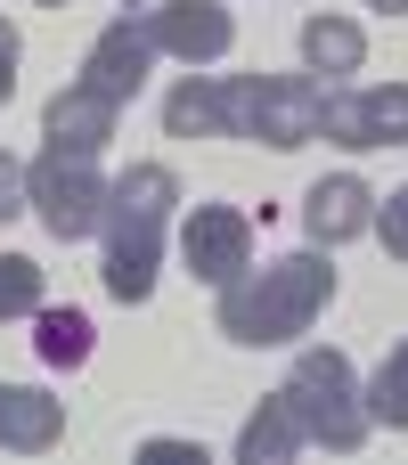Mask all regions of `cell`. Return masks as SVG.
Masks as SVG:
<instances>
[{
    "instance_id": "1",
    "label": "cell",
    "mask_w": 408,
    "mask_h": 465,
    "mask_svg": "<svg viewBox=\"0 0 408 465\" xmlns=\"http://www.w3.org/2000/svg\"><path fill=\"white\" fill-rule=\"evenodd\" d=\"M327 302H335V262H327V245H311V253H278V262H262V270L245 262V270L221 286L213 327H221L229 343H245V351H270V343H303Z\"/></svg>"
},
{
    "instance_id": "2",
    "label": "cell",
    "mask_w": 408,
    "mask_h": 465,
    "mask_svg": "<svg viewBox=\"0 0 408 465\" xmlns=\"http://www.w3.org/2000/svg\"><path fill=\"white\" fill-rule=\"evenodd\" d=\"M172 204H180V180L172 163H131L123 180H106V294L114 302H147L155 294V262H164V237H172Z\"/></svg>"
},
{
    "instance_id": "3",
    "label": "cell",
    "mask_w": 408,
    "mask_h": 465,
    "mask_svg": "<svg viewBox=\"0 0 408 465\" xmlns=\"http://www.w3.org/2000/svg\"><path fill=\"white\" fill-rule=\"evenodd\" d=\"M278 401L294 409V425H303V441H311V450L352 458V450L376 433V417H368V401H360V376H352V360H343L335 343H311V351L286 368Z\"/></svg>"
},
{
    "instance_id": "4",
    "label": "cell",
    "mask_w": 408,
    "mask_h": 465,
    "mask_svg": "<svg viewBox=\"0 0 408 465\" xmlns=\"http://www.w3.org/2000/svg\"><path fill=\"white\" fill-rule=\"evenodd\" d=\"M221 106H229V139L294 155L319 139L327 82H311V74H221Z\"/></svg>"
},
{
    "instance_id": "5",
    "label": "cell",
    "mask_w": 408,
    "mask_h": 465,
    "mask_svg": "<svg viewBox=\"0 0 408 465\" xmlns=\"http://www.w3.org/2000/svg\"><path fill=\"white\" fill-rule=\"evenodd\" d=\"M25 204L41 213V229H49L57 245L90 237L98 213H106V172H98V155H57V147H41V163H25Z\"/></svg>"
},
{
    "instance_id": "6",
    "label": "cell",
    "mask_w": 408,
    "mask_h": 465,
    "mask_svg": "<svg viewBox=\"0 0 408 465\" xmlns=\"http://www.w3.org/2000/svg\"><path fill=\"white\" fill-rule=\"evenodd\" d=\"M319 139L368 155V147H408V82H368V90H327Z\"/></svg>"
},
{
    "instance_id": "7",
    "label": "cell",
    "mask_w": 408,
    "mask_h": 465,
    "mask_svg": "<svg viewBox=\"0 0 408 465\" xmlns=\"http://www.w3.org/2000/svg\"><path fill=\"white\" fill-rule=\"evenodd\" d=\"M155 57H180V65H221L237 49V16L221 0H164V8H139Z\"/></svg>"
},
{
    "instance_id": "8",
    "label": "cell",
    "mask_w": 408,
    "mask_h": 465,
    "mask_svg": "<svg viewBox=\"0 0 408 465\" xmlns=\"http://www.w3.org/2000/svg\"><path fill=\"white\" fill-rule=\"evenodd\" d=\"M180 262H188V278L229 286V278L254 262V213H245V204H196V213L180 221Z\"/></svg>"
},
{
    "instance_id": "9",
    "label": "cell",
    "mask_w": 408,
    "mask_h": 465,
    "mask_svg": "<svg viewBox=\"0 0 408 465\" xmlns=\"http://www.w3.org/2000/svg\"><path fill=\"white\" fill-rule=\"evenodd\" d=\"M147 65H155V41H147V25L123 8L98 41H90V57H82V74L74 82H90L98 98H114V106H131L139 90H147Z\"/></svg>"
},
{
    "instance_id": "10",
    "label": "cell",
    "mask_w": 408,
    "mask_h": 465,
    "mask_svg": "<svg viewBox=\"0 0 408 465\" xmlns=\"http://www.w3.org/2000/svg\"><path fill=\"white\" fill-rule=\"evenodd\" d=\"M114 123H123L114 98H98L90 82H65V90L49 98V114H41V139H49L57 155H98V147L114 139Z\"/></svg>"
},
{
    "instance_id": "11",
    "label": "cell",
    "mask_w": 408,
    "mask_h": 465,
    "mask_svg": "<svg viewBox=\"0 0 408 465\" xmlns=\"http://www.w3.org/2000/svg\"><path fill=\"white\" fill-rule=\"evenodd\" d=\"M376 221V188L360 180V172H335V180H311V196H303V229H311V245H343V237H360Z\"/></svg>"
},
{
    "instance_id": "12",
    "label": "cell",
    "mask_w": 408,
    "mask_h": 465,
    "mask_svg": "<svg viewBox=\"0 0 408 465\" xmlns=\"http://www.w3.org/2000/svg\"><path fill=\"white\" fill-rule=\"evenodd\" d=\"M65 441V401H49L41 384H0V450L41 458Z\"/></svg>"
},
{
    "instance_id": "13",
    "label": "cell",
    "mask_w": 408,
    "mask_h": 465,
    "mask_svg": "<svg viewBox=\"0 0 408 465\" xmlns=\"http://www.w3.org/2000/svg\"><path fill=\"white\" fill-rule=\"evenodd\" d=\"M303 65L311 74H327V82H343V74H360L368 65V33L352 25V16H303Z\"/></svg>"
},
{
    "instance_id": "14",
    "label": "cell",
    "mask_w": 408,
    "mask_h": 465,
    "mask_svg": "<svg viewBox=\"0 0 408 465\" xmlns=\"http://www.w3.org/2000/svg\"><path fill=\"white\" fill-rule=\"evenodd\" d=\"M164 131L172 139H229V106H221V74H188L164 98Z\"/></svg>"
},
{
    "instance_id": "15",
    "label": "cell",
    "mask_w": 408,
    "mask_h": 465,
    "mask_svg": "<svg viewBox=\"0 0 408 465\" xmlns=\"http://www.w3.org/2000/svg\"><path fill=\"white\" fill-rule=\"evenodd\" d=\"M311 441H303V425H294V409L270 392L254 417H245V433H237V465H286V458H303Z\"/></svg>"
},
{
    "instance_id": "16",
    "label": "cell",
    "mask_w": 408,
    "mask_h": 465,
    "mask_svg": "<svg viewBox=\"0 0 408 465\" xmlns=\"http://www.w3.org/2000/svg\"><path fill=\"white\" fill-rule=\"evenodd\" d=\"M33 351H41L49 368H82V360H90V319H82L74 302H65V311L41 302V311H33Z\"/></svg>"
},
{
    "instance_id": "17",
    "label": "cell",
    "mask_w": 408,
    "mask_h": 465,
    "mask_svg": "<svg viewBox=\"0 0 408 465\" xmlns=\"http://www.w3.org/2000/svg\"><path fill=\"white\" fill-rule=\"evenodd\" d=\"M360 401H368V417L376 425H393V433H408V335L393 343V360L360 384Z\"/></svg>"
},
{
    "instance_id": "18",
    "label": "cell",
    "mask_w": 408,
    "mask_h": 465,
    "mask_svg": "<svg viewBox=\"0 0 408 465\" xmlns=\"http://www.w3.org/2000/svg\"><path fill=\"white\" fill-rule=\"evenodd\" d=\"M33 311H41V262L0 253V319H33Z\"/></svg>"
},
{
    "instance_id": "19",
    "label": "cell",
    "mask_w": 408,
    "mask_h": 465,
    "mask_svg": "<svg viewBox=\"0 0 408 465\" xmlns=\"http://www.w3.org/2000/svg\"><path fill=\"white\" fill-rule=\"evenodd\" d=\"M368 229L384 237V253H393V262H408V188L376 196V221H368Z\"/></svg>"
},
{
    "instance_id": "20",
    "label": "cell",
    "mask_w": 408,
    "mask_h": 465,
    "mask_svg": "<svg viewBox=\"0 0 408 465\" xmlns=\"http://www.w3.org/2000/svg\"><path fill=\"white\" fill-rule=\"evenodd\" d=\"M16 213H25V163L0 147V221H16Z\"/></svg>"
},
{
    "instance_id": "21",
    "label": "cell",
    "mask_w": 408,
    "mask_h": 465,
    "mask_svg": "<svg viewBox=\"0 0 408 465\" xmlns=\"http://www.w3.org/2000/svg\"><path fill=\"white\" fill-rule=\"evenodd\" d=\"M16 57H25V41H16V25L0 16V106L16 98Z\"/></svg>"
},
{
    "instance_id": "22",
    "label": "cell",
    "mask_w": 408,
    "mask_h": 465,
    "mask_svg": "<svg viewBox=\"0 0 408 465\" xmlns=\"http://www.w3.org/2000/svg\"><path fill=\"white\" fill-rule=\"evenodd\" d=\"M139 458H196V465H204V450H196V441H172V433H164V441H139Z\"/></svg>"
},
{
    "instance_id": "23",
    "label": "cell",
    "mask_w": 408,
    "mask_h": 465,
    "mask_svg": "<svg viewBox=\"0 0 408 465\" xmlns=\"http://www.w3.org/2000/svg\"><path fill=\"white\" fill-rule=\"evenodd\" d=\"M368 8H384V16H408V0H368Z\"/></svg>"
},
{
    "instance_id": "24",
    "label": "cell",
    "mask_w": 408,
    "mask_h": 465,
    "mask_svg": "<svg viewBox=\"0 0 408 465\" xmlns=\"http://www.w3.org/2000/svg\"><path fill=\"white\" fill-rule=\"evenodd\" d=\"M123 8H147V0H123Z\"/></svg>"
},
{
    "instance_id": "25",
    "label": "cell",
    "mask_w": 408,
    "mask_h": 465,
    "mask_svg": "<svg viewBox=\"0 0 408 465\" xmlns=\"http://www.w3.org/2000/svg\"><path fill=\"white\" fill-rule=\"evenodd\" d=\"M41 8H65V0H41Z\"/></svg>"
}]
</instances>
